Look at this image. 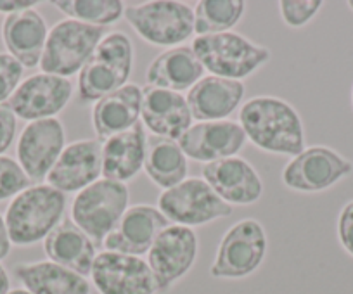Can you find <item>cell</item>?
<instances>
[{
    "label": "cell",
    "instance_id": "33",
    "mask_svg": "<svg viewBox=\"0 0 353 294\" xmlns=\"http://www.w3.org/2000/svg\"><path fill=\"white\" fill-rule=\"evenodd\" d=\"M16 134V114L8 103L0 104V154L9 149Z\"/></svg>",
    "mask_w": 353,
    "mask_h": 294
},
{
    "label": "cell",
    "instance_id": "30",
    "mask_svg": "<svg viewBox=\"0 0 353 294\" xmlns=\"http://www.w3.org/2000/svg\"><path fill=\"white\" fill-rule=\"evenodd\" d=\"M32 180L26 177L21 165L14 160L0 156V199H8L11 196H18L25 189L30 187Z\"/></svg>",
    "mask_w": 353,
    "mask_h": 294
},
{
    "label": "cell",
    "instance_id": "31",
    "mask_svg": "<svg viewBox=\"0 0 353 294\" xmlns=\"http://www.w3.org/2000/svg\"><path fill=\"white\" fill-rule=\"evenodd\" d=\"M322 8L321 0H283L279 2V11L283 21L291 28H301L314 18Z\"/></svg>",
    "mask_w": 353,
    "mask_h": 294
},
{
    "label": "cell",
    "instance_id": "1",
    "mask_svg": "<svg viewBox=\"0 0 353 294\" xmlns=\"http://www.w3.org/2000/svg\"><path fill=\"white\" fill-rule=\"evenodd\" d=\"M239 125L246 138L265 153L298 156L305 151V130L300 114L279 97L260 96L239 111Z\"/></svg>",
    "mask_w": 353,
    "mask_h": 294
},
{
    "label": "cell",
    "instance_id": "23",
    "mask_svg": "<svg viewBox=\"0 0 353 294\" xmlns=\"http://www.w3.org/2000/svg\"><path fill=\"white\" fill-rule=\"evenodd\" d=\"M145 132L139 121L130 130L113 135L103 142V175L108 180H132L144 167Z\"/></svg>",
    "mask_w": 353,
    "mask_h": 294
},
{
    "label": "cell",
    "instance_id": "6",
    "mask_svg": "<svg viewBox=\"0 0 353 294\" xmlns=\"http://www.w3.org/2000/svg\"><path fill=\"white\" fill-rule=\"evenodd\" d=\"M127 185L103 178L78 192L71 206V220L94 244L103 246L104 239L127 211Z\"/></svg>",
    "mask_w": 353,
    "mask_h": 294
},
{
    "label": "cell",
    "instance_id": "18",
    "mask_svg": "<svg viewBox=\"0 0 353 294\" xmlns=\"http://www.w3.org/2000/svg\"><path fill=\"white\" fill-rule=\"evenodd\" d=\"M205 182L227 204H253L263 194V182L253 167L243 158L206 163L201 170Z\"/></svg>",
    "mask_w": 353,
    "mask_h": 294
},
{
    "label": "cell",
    "instance_id": "2",
    "mask_svg": "<svg viewBox=\"0 0 353 294\" xmlns=\"http://www.w3.org/2000/svg\"><path fill=\"white\" fill-rule=\"evenodd\" d=\"M66 196L50 185H35L19 192L6 213L9 239L28 246L46 239L63 222Z\"/></svg>",
    "mask_w": 353,
    "mask_h": 294
},
{
    "label": "cell",
    "instance_id": "20",
    "mask_svg": "<svg viewBox=\"0 0 353 294\" xmlns=\"http://www.w3.org/2000/svg\"><path fill=\"white\" fill-rule=\"evenodd\" d=\"M244 85L239 80L203 76L188 94L192 120L222 121L237 109L244 97Z\"/></svg>",
    "mask_w": 353,
    "mask_h": 294
},
{
    "label": "cell",
    "instance_id": "12",
    "mask_svg": "<svg viewBox=\"0 0 353 294\" xmlns=\"http://www.w3.org/2000/svg\"><path fill=\"white\" fill-rule=\"evenodd\" d=\"M90 275L101 294H154L158 291L149 263L123 253L97 255Z\"/></svg>",
    "mask_w": 353,
    "mask_h": 294
},
{
    "label": "cell",
    "instance_id": "22",
    "mask_svg": "<svg viewBox=\"0 0 353 294\" xmlns=\"http://www.w3.org/2000/svg\"><path fill=\"white\" fill-rule=\"evenodd\" d=\"M43 249L50 262L81 277L90 275L97 256L94 241L73 224V220H63L46 238Z\"/></svg>",
    "mask_w": 353,
    "mask_h": 294
},
{
    "label": "cell",
    "instance_id": "27",
    "mask_svg": "<svg viewBox=\"0 0 353 294\" xmlns=\"http://www.w3.org/2000/svg\"><path fill=\"white\" fill-rule=\"evenodd\" d=\"M14 273L32 294H88L90 291L85 277L54 262L23 263Z\"/></svg>",
    "mask_w": 353,
    "mask_h": 294
},
{
    "label": "cell",
    "instance_id": "5",
    "mask_svg": "<svg viewBox=\"0 0 353 294\" xmlns=\"http://www.w3.org/2000/svg\"><path fill=\"white\" fill-rule=\"evenodd\" d=\"M106 35V28L85 25L74 19L59 21L47 35L40 67L54 76L74 75L92 57L94 50Z\"/></svg>",
    "mask_w": 353,
    "mask_h": 294
},
{
    "label": "cell",
    "instance_id": "29",
    "mask_svg": "<svg viewBox=\"0 0 353 294\" xmlns=\"http://www.w3.org/2000/svg\"><path fill=\"white\" fill-rule=\"evenodd\" d=\"M54 6L74 21L101 28L117 23L125 12V6L118 0H63Z\"/></svg>",
    "mask_w": 353,
    "mask_h": 294
},
{
    "label": "cell",
    "instance_id": "40",
    "mask_svg": "<svg viewBox=\"0 0 353 294\" xmlns=\"http://www.w3.org/2000/svg\"><path fill=\"white\" fill-rule=\"evenodd\" d=\"M352 103H353V90H352Z\"/></svg>",
    "mask_w": 353,
    "mask_h": 294
},
{
    "label": "cell",
    "instance_id": "17",
    "mask_svg": "<svg viewBox=\"0 0 353 294\" xmlns=\"http://www.w3.org/2000/svg\"><path fill=\"white\" fill-rule=\"evenodd\" d=\"M103 175V147L97 140H77L64 147L59 160L47 175L50 187L64 192H80Z\"/></svg>",
    "mask_w": 353,
    "mask_h": 294
},
{
    "label": "cell",
    "instance_id": "38",
    "mask_svg": "<svg viewBox=\"0 0 353 294\" xmlns=\"http://www.w3.org/2000/svg\"><path fill=\"white\" fill-rule=\"evenodd\" d=\"M9 294H32L30 291H23V289H16V291H11Z\"/></svg>",
    "mask_w": 353,
    "mask_h": 294
},
{
    "label": "cell",
    "instance_id": "19",
    "mask_svg": "<svg viewBox=\"0 0 353 294\" xmlns=\"http://www.w3.org/2000/svg\"><path fill=\"white\" fill-rule=\"evenodd\" d=\"M141 116L156 137L179 140L191 128L192 114L182 94L158 87L142 89Z\"/></svg>",
    "mask_w": 353,
    "mask_h": 294
},
{
    "label": "cell",
    "instance_id": "3",
    "mask_svg": "<svg viewBox=\"0 0 353 294\" xmlns=\"http://www.w3.org/2000/svg\"><path fill=\"white\" fill-rule=\"evenodd\" d=\"M134 50L125 33H110L101 40L92 57L80 71L78 92L81 103H94L127 85Z\"/></svg>",
    "mask_w": 353,
    "mask_h": 294
},
{
    "label": "cell",
    "instance_id": "9",
    "mask_svg": "<svg viewBox=\"0 0 353 294\" xmlns=\"http://www.w3.org/2000/svg\"><path fill=\"white\" fill-rule=\"evenodd\" d=\"M267 253V235L256 220H241L223 235L210 273L216 279H241L261 265Z\"/></svg>",
    "mask_w": 353,
    "mask_h": 294
},
{
    "label": "cell",
    "instance_id": "34",
    "mask_svg": "<svg viewBox=\"0 0 353 294\" xmlns=\"http://www.w3.org/2000/svg\"><path fill=\"white\" fill-rule=\"evenodd\" d=\"M338 238L343 248L353 256V201L346 202L338 218Z\"/></svg>",
    "mask_w": 353,
    "mask_h": 294
},
{
    "label": "cell",
    "instance_id": "15",
    "mask_svg": "<svg viewBox=\"0 0 353 294\" xmlns=\"http://www.w3.org/2000/svg\"><path fill=\"white\" fill-rule=\"evenodd\" d=\"M246 134L243 127L234 121H201L191 125L179 138V145L191 160L213 163V161L232 158L243 149Z\"/></svg>",
    "mask_w": 353,
    "mask_h": 294
},
{
    "label": "cell",
    "instance_id": "10",
    "mask_svg": "<svg viewBox=\"0 0 353 294\" xmlns=\"http://www.w3.org/2000/svg\"><path fill=\"white\" fill-rule=\"evenodd\" d=\"M198 256V238L194 231L182 225H168L149 249V269L156 289L168 291L175 280L184 277Z\"/></svg>",
    "mask_w": 353,
    "mask_h": 294
},
{
    "label": "cell",
    "instance_id": "26",
    "mask_svg": "<svg viewBox=\"0 0 353 294\" xmlns=\"http://www.w3.org/2000/svg\"><path fill=\"white\" fill-rule=\"evenodd\" d=\"M144 168L148 177L166 191L188 178V156L176 140L152 135L145 138Z\"/></svg>",
    "mask_w": 353,
    "mask_h": 294
},
{
    "label": "cell",
    "instance_id": "36",
    "mask_svg": "<svg viewBox=\"0 0 353 294\" xmlns=\"http://www.w3.org/2000/svg\"><path fill=\"white\" fill-rule=\"evenodd\" d=\"M9 249H11V239H9V232L8 227H6L4 218L0 216V260L9 255Z\"/></svg>",
    "mask_w": 353,
    "mask_h": 294
},
{
    "label": "cell",
    "instance_id": "32",
    "mask_svg": "<svg viewBox=\"0 0 353 294\" xmlns=\"http://www.w3.org/2000/svg\"><path fill=\"white\" fill-rule=\"evenodd\" d=\"M21 75V64L9 54H0V104L16 92Z\"/></svg>",
    "mask_w": 353,
    "mask_h": 294
},
{
    "label": "cell",
    "instance_id": "21",
    "mask_svg": "<svg viewBox=\"0 0 353 294\" xmlns=\"http://www.w3.org/2000/svg\"><path fill=\"white\" fill-rule=\"evenodd\" d=\"M205 67L196 57L192 47H172L166 52L159 54L145 71L148 85L158 89L184 92L191 90L203 78Z\"/></svg>",
    "mask_w": 353,
    "mask_h": 294
},
{
    "label": "cell",
    "instance_id": "8",
    "mask_svg": "<svg viewBox=\"0 0 353 294\" xmlns=\"http://www.w3.org/2000/svg\"><path fill=\"white\" fill-rule=\"evenodd\" d=\"M158 209L168 222L189 229L225 218L232 213V206L203 178H185L175 187L163 191L158 198Z\"/></svg>",
    "mask_w": 353,
    "mask_h": 294
},
{
    "label": "cell",
    "instance_id": "39",
    "mask_svg": "<svg viewBox=\"0 0 353 294\" xmlns=\"http://www.w3.org/2000/svg\"><path fill=\"white\" fill-rule=\"evenodd\" d=\"M348 6L353 9V0H352V2H348Z\"/></svg>",
    "mask_w": 353,
    "mask_h": 294
},
{
    "label": "cell",
    "instance_id": "25",
    "mask_svg": "<svg viewBox=\"0 0 353 294\" xmlns=\"http://www.w3.org/2000/svg\"><path fill=\"white\" fill-rule=\"evenodd\" d=\"M47 25L37 11L9 14L4 21V42L11 56L25 67H35L47 42Z\"/></svg>",
    "mask_w": 353,
    "mask_h": 294
},
{
    "label": "cell",
    "instance_id": "4",
    "mask_svg": "<svg viewBox=\"0 0 353 294\" xmlns=\"http://www.w3.org/2000/svg\"><path fill=\"white\" fill-rule=\"evenodd\" d=\"M192 50L203 67L213 76L239 82L269 63L272 57L267 47L258 45L234 32L196 36L192 40Z\"/></svg>",
    "mask_w": 353,
    "mask_h": 294
},
{
    "label": "cell",
    "instance_id": "16",
    "mask_svg": "<svg viewBox=\"0 0 353 294\" xmlns=\"http://www.w3.org/2000/svg\"><path fill=\"white\" fill-rule=\"evenodd\" d=\"M166 227L168 220L159 209L145 204L132 206L108 234L103 246L106 251L141 256L149 253L152 242Z\"/></svg>",
    "mask_w": 353,
    "mask_h": 294
},
{
    "label": "cell",
    "instance_id": "37",
    "mask_svg": "<svg viewBox=\"0 0 353 294\" xmlns=\"http://www.w3.org/2000/svg\"><path fill=\"white\" fill-rule=\"evenodd\" d=\"M9 275L6 272V269L0 265V294H9Z\"/></svg>",
    "mask_w": 353,
    "mask_h": 294
},
{
    "label": "cell",
    "instance_id": "35",
    "mask_svg": "<svg viewBox=\"0 0 353 294\" xmlns=\"http://www.w3.org/2000/svg\"><path fill=\"white\" fill-rule=\"evenodd\" d=\"M37 2H33V0H19V2H16V0H11V2H8V0H0V11L2 12H11V14H16V12H23V11H30L32 8H35Z\"/></svg>",
    "mask_w": 353,
    "mask_h": 294
},
{
    "label": "cell",
    "instance_id": "24",
    "mask_svg": "<svg viewBox=\"0 0 353 294\" xmlns=\"http://www.w3.org/2000/svg\"><path fill=\"white\" fill-rule=\"evenodd\" d=\"M142 107V89L137 85H123L110 96L97 101L92 111L94 130L101 140L130 130L139 123Z\"/></svg>",
    "mask_w": 353,
    "mask_h": 294
},
{
    "label": "cell",
    "instance_id": "28",
    "mask_svg": "<svg viewBox=\"0 0 353 294\" xmlns=\"http://www.w3.org/2000/svg\"><path fill=\"white\" fill-rule=\"evenodd\" d=\"M243 0H201L194 8V33L199 36L227 33L243 18Z\"/></svg>",
    "mask_w": 353,
    "mask_h": 294
},
{
    "label": "cell",
    "instance_id": "13",
    "mask_svg": "<svg viewBox=\"0 0 353 294\" xmlns=\"http://www.w3.org/2000/svg\"><path fill=\"white\" fill-rule=\"evenodd\" d=\"M64 151V127L56 118L32 121L18 142V160L32 182H42Z\"/></svg>",
    "mask_w": 353,
    "mask_h": 294
},
{
    "label": "cell",
    "instance_id": "11",
    "mask_svg": "<svg viewBox=\"0 0 353 294\" xmlns=\"http://www.w3.org/2000/svg\"><path fill=\"white\" fill-rule=\"evenodd\" d=\"M352 174V165L336 151L315 145L293 158L283 170L286 187L298 192L325 191Z\"/></svg>",
    "mask_w": 353,
    "mask_h": 294
},
{
    "label": "cell",
    "instance_id": "7",
    "mask_svg": "<svg viewBox=\"0 0 353 294\" xmlns=\"http://www.w3.org/2000/svg\"><path fill=\"white\" fill-rule=\"evenodd\" d=\"M123 16L141 39L158 47H179L194 33V12L182 2L152 0L128 6Z\"/></svg>",
    "mask_w": 353,
    "mask_h": 294
},
{
    "label": "cell",
    "instance_id": "14",
    "mask_svg": "<svg viewBox=\"0 0 353 294\" xmlns=\"http://www.w3.org/2000/svg\"><path fill=\"white\" fill-rule=\"evenodd\" d=\"M71 96L73 85L70 78L40 73L23 82L8 104L16 116L37 121L54 118L61 113L70 103Z\"/></svg>",
    "mask_w": 353,
    "mask_h": 294
}]
</instances>
